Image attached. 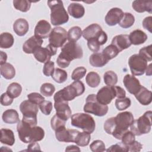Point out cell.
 I'll use <instances>...</instances> for the list:
<instances>
[{
  "instance_id": "obj_1",
  "label": "cell",
  "mask_w": 152,
  "mask_h": 152,
  "mask_svg": "<svg viewBox=\"0 0 152 152\" xmlns=\"http://www.w3.org/2000/svg\"><path fill=\"white\" fill-rule=\"evenodd\" d=\"M17 131L19 138L24 143L40 141L45 137V131L42 127L32 126L22 120L18 122Z\"/></svg>"
},
{
  "instance_id": "obj_2",
  "label": "cell",
  "mask_w": 152,
  "mask_h": 152,
  "mask_svg": "<svg viewBox=\"0 0 152 152\" xmlns=\"http://www.w3.org/2000/svg\"><path fill=\"white\" fill-rule=\"evenodd\" d=\"M83 56L81 47L75 42H68L61 48V52L56 59L58 65L62 68H67L71 62L76 59H81Z\"/></svg>"
},
{
  "instance_id": "obj_3",
  "label": "cell",
  "mask_w": 152,
  "mask_h": 152,
  "mask_svg": "<svg viewBox=\"0 0 152 152\" xmlns=\"http://www.w3.org/2000/svg\"><path fill=\"white\" fill-rule=\"evenodd\" d=\"M85 86L81 81H74L71 84L57 91L54 96L53 100H63L65 101H71L76 97L84 93Z\"/></svg>"
},
{
  "instance_id": "obj_4",
  "label": "cell",
  "mask_w": 152,
  "mask_h": 152,
  "mask_svg": "<svg viewBox=\"0 0 152 152\" xmlns=\"http://www.w3.org/2000/svg\"><path fill=\"white\" fill-rule=\"evenodd\" d=\"M50 9V22L53 26H58L66 23L69 20L68 14L61 1H48Z\"/></svg>"
},
{
  "instance_id": "obj_5",
  "label": "cell",
  "mask_w": 152,
  "mask_h": 152,
  "mask_svg": "<svg viewBox=\"0 0 152 152\" xmlns=\"http://www.w3.org/2000/svg\"><path fill=\"white\" fill-rule=\"evenodd\" d=\"M116 126L112 135L117 140H121L123 134L134 121V116L130 112L125 111L119 113L115 117Z\"/></svg>"
},
{
  "instance_id": "obj_6",
  "label": "cell",
  "mask_w": 152,
  "mask_h": 152,
  "mask_svg": "<svg viewBox=\"0 0 152 152\" xmlns=\"http://www.w3.org/2000/svg\"><path fill=\"white\" fill-rule=\"evenodd\" d=\"M72 126L81 128L83 131L91 134L94 132L96 123L93 118L86 113H77L71 116Z\"/></svg>"
},
{
  "instance_id": "obj_7",
  "label": "cell",
  "mask_w": 152,
  "mask_h": 152,
  "mask_svg": "<svg viewBox=\"0 0 152 152\" xmlns=\"http://www.w3.org/2000/svg\"><path fill=\"white\" fill-rule=\"evenodd\" d=\"M151 115L152 112L148 110L145 112L138 119L134 121L129 126L131 131L137 136L149 133L152 125Z\"/></svg>"
},
{
  "instance_id": "obj_8",
  "label": "cell",
  "mask_w": 152,
  "mask_h": 152,
  "mask_svg": "<svg viewBox=\"0 0 152 152\" xmlns=\"http://www.w3.org/2000/svg\"><path fill=\"white\" fill-rule=\"evenodd\" d=\"M108 106L100 103L97 99L96 94H90L87 98L83 110L86 113H91L97 116H103L108 112Z\"/></svg>"
},
{
  "instance_id": "obj_9",
  "label": "cell",
  "mask_w": 152,
  "mask_h": 152,
  "mask_svg": "<svg viewBox=\"0 0 152 152\" xmlns=\"http://www.w3.org/2000/svg\"><path fill=\"white\" fill-rule=\"evenodd\" d=\"M128 65L133 75H142L147 66V61L138 54L131 55L128 59Z\"/></svg>"
},
{
  "instance_id": "obj_10",
  "label": "cell",
  "mask_w": 152,
  "mask_h": 152,
  "mask_svg": "<svg viewBox=\"0 0 152 152\" xmlns=\"http://www.w3.org/2000/svg\"><path fill=\"white\" fill-rule=\"evenodd\" d=\"M68 39V32L62 27H54L49 36V44L56 48L62 47Z\"/></svg>"
},
{
  "instance_id": "obj_11",
  "label": "cell",
  "mask_w": 152,
  "mask_h": 152,
  "mask_svg": "<svg viewBox=\"0 0 152 152\" xmlns=\"http://www.w3.org/2000/svg\"><path fill=\"white\" fill-rule=\"evenodd\" d=\"M57 49V48L49 44L45 48L40 47L37 48L33 55L37 61L41 63H46L50 61L52 56L56 55Z\"/></svg>"
},
{
  "instance_id": "obj_12",
  "label": "cell",
  "mask_w": 152,
  "mask_h": 152,
  "mask_svg": "<svg viewBox=\"0 0 152 152\" xmlns=\"http://www.w3.org/2000/svg\"><path fill=\"white\" fill-rule=\"evenodd\" d=\"M39 108L37 104L29 100H24L20 104V110L23 114V118L37 119Z\"/></svg>"
},
{
  "instance_id": "obj_13",
  "label": "cell",
  "mask_w": 152,
  "mask_h": 152,
  "mask_svg": "<svg viewBox=\"0 0 152 152\" xmlns=\"http://www.w3.org/2000/svg\"><path fill=\"white\" fill-rule=\"evenodd\" d=\"M116 97L115 91L113 86H104L101 88L96 94L97 101L103 105H107Z\"/></svg>"
},
{
  "instance_id": "obj_14",
  "label": "cell",
  "mask_w": 152,
  "mask_h": 152,
  "mask_svg": "<svg viewBox=\"0 0 152 152\" xmlns=\"http://www.w3.org/2000/svg\"><path fill=\"white\" fill-rule=\"evenodd\" d=\"M79 132L73 129H66L65 126L55 131V137L57 140L60 142H74Z\"/></svg>"
},
{
  "instance_id": "obj_15",
  "label": "cell",
  "mask_w": 152,
  "mask_h": 152,
  "mask_svg": "<svg viewBox=\"0 0 152 152\" xmlns=\"http://www.w3.org/2000/svg\"><path fill=\"white\" fill-rule=\"evenodd\" d=\"M54 107L56 115L62 119L66 121L71 116L72 111L68 105V102L63 100H54Z\"/></svg>"
},
{
  "instance_id": "obj_16",
  "label": "cell",
  "mask_w": 152,
  "mask_h": 152,
  "mask_svg": "<svg viewBox=\"0 0 152 152\" xmlns=\"http://www.w3.org/2000/svg\"><path fill=\"white\" fill-rule=\"evenodd\" d=\"M123 83L128 91L135 95L142 86L140 81L133 75L126 74L123 80Z\"/></svg>"
},
{
  "instance_id": "obj_17",
  "label": "cell",
  "mask_w": 152,
  "mask_h": 152,
  "mask_svg": "<svg viewBox=\"0 0 152 152\" xmlns=\"http://www.w3.org/2000/svg\"><path fill=\"white\" fill-rule=\"evenodd\" d=\"M124 12L119 8H112L107 13L104 20L106 23L109 26H114L119 23L122 19Z\"/></svg>"
},
{
  "instance_id": "obj_18",
  "label": "cell",
  "mask_w": 152,
  "mask_h": 152,
  "mask_svg": "<svg viewBox=\"0 0 152 152\" xmlns=\"http://www.w3.org/2000/svg\"><path fill=\"white\" fill-rule=\"evenodd\" d=\"M51 31V25L45 20H42L37 23L34 33V36L42 39L49 37Z\"/></svg>"
},
{
  "instance_id": "obj_19",
  "label": "cell",
  "mask_w": 152,
  "mask_h": 152,
  "mask_svg": "<svg viewBox=\"0 0 152 152\" xmlns=\"http://www.w3.org/2000/svg\"><path fill=\"white\" fill-rule=\"evenodd\" d=\"M43 42V39L34 35L24 43L23 45V50L27 54L33 53L37 48L41 47Z\"/></svg>"
},
{
  "instance_id": "obj_20",
  "label": "cell",
  "mask_w": 152,
  "mask_h": 152,
  "mask_svg": "<svg viewBox=\"0 0 152 152\" xmlns=\"http://www.w3.org/2000/svg\"><path fill=\"white\" fill-rule=\"evenodd\" d=\"M111 44L114 45L118 49L119 52L131 46L128 35L123 34L115 36L112 40Z\"/></svg>"
},
{
  "instance_id": "obj_21",
  "label": "cell",
  "mask_w": 152,
  "mask_h": 152,
  "mask_svg": "<svg viewBox=\"0 0 152 152\" xmlns=\"http://www.w3.org/2000/svg\"><path fill=\"white\" fill-rule=\"evenodd\" d=\"M102 31L103 30L100 25L96 23L91 24L84 29L83 36L86 40H88L90 39L97 37Z\"/></svg>"
},
{
  "instance_id": "obj_22",
  "label": "cell",
  "mask_w": 152,
  "mask_h": 152,
  "mask_svg": "<svg viewBox=\"0 0 152 152\" xmlns=\"http://www.w3.org/2000/svg\"><path fill=\"white\" fill-rule=\"evenodd\" d=\"M134 96L137 100L144 106L150 104L152 100L151 91L144 86H141L140 90Z\"/></svg>"
},
{
  "instance_id": "obj_23",
  "label": "cell",
  "mask_w": 152,
  "mask_h": 152,
  "mask_svg": "<svg viewBox=\"0 0 152 152\" xmlns=\"http://www.w3.org/2000/svg\"><path fill=\"white\" fill-rule=\"evenodd\" d=\"M29 25L27 21L24 18L17 19L13 24V30L17 35L23 36L28 32Z\"/></svg>"
},
{
  "instance_id": "obj_24",
  "label": "cell",
  "mask_w": 152,
  "mask_h": 152,
  "mask_svg": "<svg viewBox=\"0 0 152 152\" xmlns=\"http://www.w3.org/2000/svg\"><path fill=\"white\" fill-rule=\"evenodd\" d=\"M132 7L136 12L139 13L144 12L152 13V2L150 1H134L132 2Z\"/></svg>"
},
{
  "instance_id": "obj_25",
  "label": "cell",
  "mask_w": 152,
  "mask_h": 152,
  "mask_svg": "<svg viewBox=\"0 0 152 152\" xmlns=\"http://www.w3.org/2000/svg\"><path fill=\"white\" fill-rule=\"evenodd\" d=\"M129 39L131 45H139L144 43L147 40V35L142 30L137 29L131 31L129 34Z\"/></svg>"
},
{
  "instance_id": "obj_26",
  "label": "cell",
  "mask_w": 152,
  "mask_h": 152,
  "mask_svg": "<svg viewBox=\"0 0 152 152\" xmlns=\"http://www.w3.org/2000/svg\"><path fill=\"white\" fill-rule=\"evenodd\" d=\"M68 12L69 14L74 18H80L85 14V8L80 4L77 2L71 3L68 7Z\"/></svg>"
},
{
  "instance_id": "obj_27",
  "label": "cell",
  "mask_w": 152,
  "mask_h": 152,
  "mask_svg": "<svg viewBox=\"0 0 152 152\" xmlns=\"http://www.w3.org/2000/svg\"><path fill=\"white\" fill-rule=\"evenodd\" d=\"M108 61H109L104 57L102 53H93L89 58V62L90 65L94 67H102L104 66Z\"/></svg>"
},
{
  "instance_id": "obj_28",
  "label": "cell",
  "mask_w": 152,
  "mask_h": 152,
  "mask_svg": "<svg viewBox=\"0 0 152 152\" xmlns=\"http://www.w3.org/2000/svg\"><path fill=\"white\" fill-rule=\"evenodd\" d=\"M2 121L5 124H14L20 121L19 115L17 110L10 109L4 112L2 116Z\"/></svg>"
},
{
  "instance_id": "obj_29",
  "label": "cell",
  "mask_w": 152,
  "mask_h": 152,
  "mask_svg": "<svg viewBox=\"0 0 152 152\" xmlns=\"http://www.w3.org/2000/svg\"><path fill=\"white\" fill-rule=\"evenodd\" d=\"M0 141L2 144H7L10 146L14 145L15 137L13 131L10 129L2 128L1 129Z\"/></svg>"
},
{
  "instance_id": "obj_30",
  "label": "cell",
  "mask_w": 152,
  "mask_h": 152,
  "mask_svg": "<svg viewBox=\"0 0 152 152\" xmlns=\"http://www.w3.org/2000/svg\"><path fill=\"white\" fill-rule=\"evenodd\" d=\"M1 74L7 80L12 79L15 75V69L10 63L6 62L1 65Z\"/></svg>"
},
{
  "instance_id": "obj_31",
  "label": "cell",
  "mask_w": 152,
  "mask_h": 152,
  "mask_svg": "<svg viewBox=\"0 0 152 152\" xmlns=\"http://www.w3.org/2000/svg\"><path fill=\"white\" fill-rule=\"evenodd\" d=\"M14 43L13 36L8 32L2 33L0 35V48L2 49H8L12 46Z\"/></svg>"
},
{
  "instance_id": "obj_32",
  "label": "cell",
  "mask_w": 152,
  "mask_h": 152,
  "mask_svg": "<svg viewBox=\"0 0 152 152\" xmlns=\"http://www.w3.org/2000/svg\"><path fill=\"white\" fill-rule=\"evenodd\" d=\"M86 81L87 84L89 87L95 88L100 83V77L97 72L91 71L86 75Z\"/></svg>"
},
{
  "instance_id": "obj_33",
  "label": "cell",
  "mask_w": 152,
  "mask_h": 152,
  "mask_svg": "<svg viewBox=\"0 0 152 152\" xmlns=\"http://www.w3.org/2000/svg\"><path fill=\"white\" fill-rule=\"evenodd\" d=\"M135 22L134 16L129 12H125L123 17L118 24L119 26L123 28H128L131 27Z\"/></svg>"
},
{
  "instance_id": "obj_34",
  "label": "cell",
  "mask_w": 152,
  "mask_h": 152,
  "mask_svg": "<svg viewBox=\"0 0 152 152\" xmlns=\"http://www.w3.org/2000/svg\"><path fill=\"white\" fill-rule=\"evenodd\" d=\"M83 35V31L78 26H74L68 31V40L69 42H76Z\"/></svg>"
},
{
  "instance_id": "obj_35",
  "label": "cell",
  "mask_w": 152,
  "mask_h": 152,
  "mask_svg": "<svg viewBox=\"0 0 152 152\" xmlns=\"http://www.w3.org/2000/svg\"><path fill=\"white\" fill-rule=\"evenodd\" d=\"M22 87L18 83H12L7 87V93L12 99L18 97L21 93Z\"/></svg>"
},
{
  "instance_id": "obj_36",
  "label": "cell",
  "mask_w": 152,
  "mask_h": 152,
  "mask_svg": "<svg viewBox=\"0 0 152 152\" xmlns=\"http://www.w3.org/2000/svg\"><path fill=\"white\" fill-rule=\"evenodd\" d=\"M91 140L90 134L87 132H79L77 135V137L75 140V143L81 147L87 146Z\"/></svg>"
},
{
  "instance_id": "obj_37",
  "label": "cell",
  "mask_w": 152,
  "mask_h": 152,
  "mask_svg": "<svg viewBox=\"0 0 152 152\" xmlns=\"http://www.w3.org/2000/svg\"><path fill=\"white\" fill-rule=\"evenodd\" d=\"M51 77L56 83L61 84L64 83L67 80L68 74L65 70L57 68L55 69Z\"/></svg>"
},
{
  "instance_id": "obj_38",
  "label": "cell",
  "mask_w": 152,
  "mask_h": 152,
  "mask_svg": "<svg viewBox=\"0 0 152 152\" xmlns=\"http://www.w3.org/2000/svg\"><path fill=\"white\" fill-rule=\"evenodd\" d=\"M31 1L28 0H14V7L23 12H27L31 7Z\"/></svg>"
},
{
  "instance_id": "obj_39",
  "label": "cell",
  "mask_w": 152,
  "mask_h": 152,
  "mask_svg": "<svg viewBox=\"0 0 152 152\" xmlns=\"http://www.w3.org/2000/svg\"><path fill=\"white\" fill-rule=\"evenodd\" d=\"M104 83L107 86H114L118 82V76L112 71H106L103 75Z\"/></svg>"
},
{
  "instance_id": "obj_40",
  "label": "cell",
  "mask_w": 152,
  "mask_h": 152,
  "mask_svg": "<svg viewBox=\"0 0 152 152\" xmlns=\"http://www.w3.org/2000/svg\"><path fill=\"white\" fill-rule=\"evenodd\" d=\"M119 53V51L118 49L112 44L106 46L102 51V53L108 61L115 58Z\"/></svg>"
},
{
  "instance_id": "obj_41",
  "label": "cell",
  "mask_w": 152,
  "mask_h": 152,
  "mask_svg": "<svg viewBox=\"0 0 152 152\" xmlns=\"http://www.w3.org/2000/svg\"><path fill=\"white\" fill-rule=\"evenodd\" d=\"M55 91V87L53 84L49 83H45L43 84L40 88V91L42 95L46 97H50L53 95Z\"/></svg>"
},
{
  "instance_id": "obj_42",
  "label": "cell",
  "mask_w": 152,
  "mask_h": 152,
  "mask_svg": "<svg viewBox=\"0 0 152 152\" xmlns=\"http://www.w3.org/2000/svg\"><path fill=\"white\" fill-rule=\"evenodd\" d=\"M131 104V101L129 97L117 99L115 100V106L119 110H124L128 108Z\"/></svg>"
},
{
  "instance_id": "obj_43",
  "label": "cell",
  "mask_w": 152,
  "mask_h": 152,
  "mask_svg": "<svg viewBox=\"0 0 152 152\" xmlns=\"http://www.w3.org/2000/svg\"><path fill=\"white\" fill-rule=\"evenodd\" d=\"M66 121L60 118L56 115H55L50 120V126L53 130L55 131L65 126Z\"/></svg>"
},
{
  "instance_id": "obj_44",
  "label": "cell",
  "mask_w": 152,
  "mask_h": 152,
  "mask_svg": "<svg viewBox=\"0 0 152 152\" xmlns=\"http://www.w3.org/2000/svg\"><path fill=\"white\" fill-rule=\"evenodd\" d=\"M87 69L83 66H78L74 69L71 74V78L74 81H79L86 75Z\"/></svg>"
},
{
  "instance_id": "obj_45",
  "label": "cell",
  "mask_w": 152,
  "mask_h": 152,
  "mask_svg": "<svg viewBox=\"0 0 152 152\" xmlns=\"http://www.w3.org/2000/svg\"><path fill=\"white\" fill-rule=\"evenodd\" d=\"M90 148L93 152H102L106 151L104 143L100 140L93 141L90 145Z\"/></svg>"
},
{
  "instance_id": "obj_46",
  "label": "cell",
  "mask_w": 152,
  "mask_h": 152,
  "mask_svg": "<svg viewBox=\"0 0 152 152\" xmlns=\"http://www.w3.org/2000/svg\"><path fill=\"white\" fill-rule=\"evenodd\" d=\"M100 35L97 37H96V38L90 39L87 40V46H88V49L90 50H91L92 52H94V53L95 52H97L100 50V46H102L100 43V42H99V39H98V38L100 36Z\"/></svg>"
},
{
  "instance_id": "obj_47",
  "label": "cell",
  "mask_w": 152,
  "mask_h": 152,
  "mask_svg": "<svg viewBox=\"0 0 152 152\" xmlns=\"http://www.w3.org/2000/svg\"><path fill=\"white\" fill-rule=\"evenodd\" d=\"M39 107L43 114L49 115L53 108L52 103L49 100H44L39 104Z\"/></svg>"
},
{
  "instance_id": "obj_48",
  "label": "cell",
  "mask_w": 152,
  "mask_h": 152,
  "mask_svg": "<svg viewBox=\"0 0 152 152\" xmlns=\"http://www.w3.org/2000/svg\"><path fill=\"white\" fill-rule=\"evenodd\" d=\"M116 126V122L115 117H111L108 118L104 123L103 128L106 132L108 134L112 135V132L115 129Z\"/></svg>"
},
{
  "instance_id": "obj_49",
  "label": "cell",
  "mask_w": 152,
  "mask_h": 152,
  "mask_svg": "<svg viewBox=\"0 0 152 152\" xmlns=\"http://www.w3.org/2000/svg\"><path fill=\"white\" fill-rule=\"evenodd\" d=\"M135 135L131 131L128 130L123 134L121 140L123 144L128 147L135 140Z\"/></svg>"
},
{
  "instance_id": "obj_50",
  "label": "cell",
  "mask_w": 152,
  "mask_h": 152,
  "mask_svg": "<svg viewBox=\"0 0 152 152\" xmlns=\"http://www.w3.org/2000/svg\"><path fill=\"white\" fill-rule=\"evenodd\" d=\"M151 45L145 46L139 50L138 55L142 57L147 61H151Z\"/></svg>"
},
{
  "instance_id": "obj_51",
  "label": "cell",
  "mask_w": 152,
  "mask_h": 152,
  "mask_svg": "<svg viewBox=\"0 0 152 152\" xmlns=\"http://www.w3.org/2000/svg\"><path fill=\"white\" fill-rule=\"evenodd\" d=\"M106 151H129V147L123 144L122 142H118L117 144H113L109 147L106 150Z\"/></svg>"
},
{
  "instance_id": "obj_52",
  "label": "cell",
  "mask_w": 152,
  "mask_h": 152,
  "mask_svg": "<svg viewBox=\"0 0 152 152\" xmlns=\"http://www.w3.org/2000/svg\"><path fill=\"white\" fill-rule=\"evenodd\" d=\"M27 98H28V100L37 104L38 106L40 103H41L43 101L45 100V97L42 95L36 92H33L28 94L27 95Z\"/></svg>"
},
{
  "instance_id": "obj_53",
  "label": "cell",
  "mask_w": 152,
  "mask_h": 152,
  "mask_svg": "<svg viewBox=\"0 0 152 152\" xmlns=\"http://www.w3.org/2000/svg\"><path fill=\"white\" fill-rule=\"evenodd\" d=\"M54 70H55V64L53 61H49L45 63L43 68V73L45 76L49 77L52 75Z\"/></svg>"
},
{
  "instance_id": "obj_54",
  "label": "cell",
  "mask_w": 152,
  "mask_h": 152,
  "mask_svg": "<svg viewBox=\"0 0 152 152\" xmlns=\"http://www.w3.org/2000/svg\"><path fill=\"white\" fill-rule=\"evenodd\" d=\"M0 102H1V104L2 106H7L11 105L12 103L13 99L11 97H10L7 92H5L2 93V95L1 96Z\"/></svg>"
},
{
  "instance_id": "obj_55",
  "label": "cell",
  "mask_w": 152,
  "mask_h": 152,
  "mask_svg": "<svg viewBox=\"0 0 152 152\" xmlns=\"http://www.w3.org/2000/svg\"><path fill=\"white\" fill-rule=\"evenodd\" d=\"M142 26L144 28L152 33V17L148 16L145 17L142 21Z\"/></svg>"
},
{
  "instance_id": "obj_56",
  "label": "cell",
  "mask_w": 152,
  "mask_h": 152,
  "mask_svg": "<svg viewBox=\"0 0 152 152\" xmlns=\"http://www.w3.org/2000/svg\"><path fill=\"white\" fill-rule=\"evenodd\" d=\"M128 147H129V151L138 152L142 149V145L140 142L135 140L132 144H131L128 146Z\"/></svg>"
},
{
  "instance_id": "obj_57",
  "label": "cell",
  "mask_w": 152,
  "mask_h": 152,
  "mask_svg": "<svg viewBox=\"0 0 152 152\" xmlns=\"http://www.w3.org/2000/svg\"><path fill=\"white\" fill-rule=\"evenodd\" d=\"M115 91V94H116V97L117 99H121L125 97L126 96V92L124 90V88L119 86H113Z\"/></svg>"
},
{
  "instance_id": "obj_58",
  "label": "cell",
  "mask_w": 152,
  "mask_h": 152,
  "mask_svg": "<svg viewBox=\"0 0 152 152\" xmlns=\"http://www.w3.org/2000/svg\"><path fill=\"white\" fill-rule=\"evenodd\" d=\"M28 151H35V150H39L40 151V148L39 144L36 142H30L28 146H27V150Z\"/></svg>"
},
{
  "instance_id": "obj_59",
  "label": "cell",
  "mask_w": 152,
  "mask_h": 152,
  "mask_svg": "<svg viewBox=\"0 0 152 152\" xmlns=\"http://www.w3.org/2000/svg\"><path fill=\"white\" fill-rule=\"evenodd\" d=\"M80 151V149L78 146L74 145H68V147H66L65 151Z\"/></svg>"
},
{
  "instance_id": "obj_60",
  "label": "cell",
  "mask_w": 152,
  "mask_h": 152,
  "mask_svg": "<svg viewBox=\"0 0 152 152\" xmlns=\"http://www.w3.org/2000/svg\"><path fill=\"white\" fill-rule=\"evenodd\" d=\"M0 53H1L0 64L2 65V64L6 63V61L7 59V55L6 54V53L4 52L3 51H1Z\"/></svg>"
},
{
  "instance_id": "obj_61",
  "label": "cell",
  "mask_w": 152,
  "mask_h": 152,
  "mask_svg": "<svg viewBox=\"0 0 152 152\" xmlns=\"http://www.w3.org/2000/svg\"><path fill=\"white\" fill-rule=\"evenodd\" d=\"M152 70H151V64H150L148 66H147V68L145 69V74L147 76H151L152 74Z\"/></svg>"
}]
</instances>
